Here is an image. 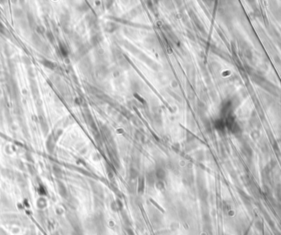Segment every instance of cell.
<instances>
[{
  "label": "cell",
  "mask_w": 281,
  "mask_h": 235,
  "mask_svg": "<svg viewBox=\"0 0 281 235\" xmlns=\"http://www.w3.org/2000/svg\"><path fill=\"white\" fill-rule=\"evenodd\" d=\"M156 175H157V177H158L160 179H163L164 177H165V172L163 170L162 168H160V169H158V171L156 172Z\"/></svg>",
  "instance_id": "1"
}]
</instances>
